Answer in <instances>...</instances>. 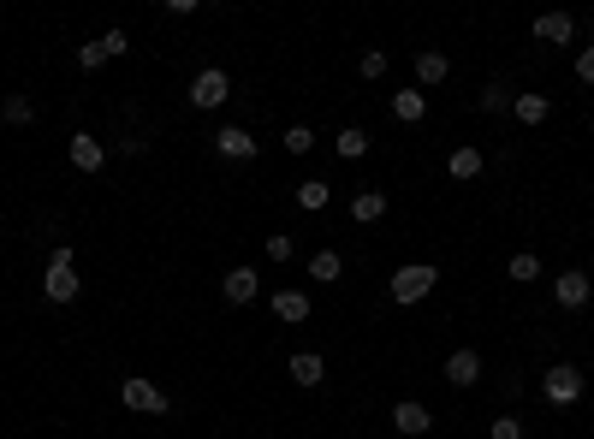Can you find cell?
I'll return each instance as SVG.
<instances>
[{
	"mask_svg": "<svg viewBox=\"0 0 594 439\" xmlns=\"http://www.w3.org/2000/svg\"><path fill=\"white\" fill-rule=\"evenodd\" d=\"M422 114H428V96H422V89H398V96H393V119H404V125H416Z\"/></svg>",
	"mask_w": 594,
	"mask_h": 439,
	"instance_id": "17",
	"label": "cell"
},
{
	"mask_svg": "<svg viewBox=\"0 0 594 439\" xmlns=\"http://www.w3.org/2000/svg\"><path fill=\"white\" fill-rule=\"evenodd\" d=\"M339 273H345V261H339V255H333V250H315V255H310V279L333 285V279H339Z\"/></svg>",
	"mask_w": 594,
	"mask_h": 439,
	"instance_id": "21",
	"label": "cell"
},
{
	"mask_svg": "<svg viewBox=\"0 0 594 439\" xmlns=\"http://www.w3.org/2000/svg\"><path fill=\"white\" fill-rule=\"evenodd\" d=\"M357 71H363V78H381V71H386V54H381V48H368V54H363V66H357Z\"/></svg>",
	"mask_w": 594,
	"mask_h": 439,
	"instance_id": "29",
	"label": "cell"
},
{
	"mask_svg": "<svg viewBox=\"0 0 594 439\" xmlns=\"http://www.w3.org/2000/svg\"><path fill=\"white\" fill-rule=\"evenodd\" d=\"M268 261H292V238H268Z\"/></svg>",
	"mask_w": 594,
	"mask_h": 439,
	"instance_id": "30",
	"label": "cell"
},
{
	"mask_svg": "<svg viewBox=\"0 0 594 439\" xmlns=\"http://www.w3.org/2000/svg\"><path fill=\"white\" fill-rule=\"evenodd\" d=\"M214 149H220L227 160H255V137H250L244 125H227L220 137H214Z\"/></svg>",
	"mask_w": 594,
	"mask_h": 439,
	"instance_id": "11",
	"label": "cell"
},
{
	"mask_svg": "<svg viewBox=\"0 0 594 439\" xmlns=\"http://www.w3.org/2000/svg\"><path fill=\"white\" fill-rule=\"evenodd\" d=\"M434 285H440V268H428V261H416V268H398V273H393V303H422Z\"/></svg>",
	"mask_w": 594,
	"mask_h": 439,
	"instance_id": "2",
	"label": "cell"
},
{
	"mask_svg": "<svg viewBox=\"0 0 594 439\" xmlns=\"http://www.w3.org/2000/svg\"><path fill=\"white\" fill-rule=\"evenodd\" d=\"M0 119H6V125H30V119H36V107H30L24 96H6V101H0Z\"/></svg>",
	"mask_w": 594,
	"mask_h": 439,
	"instance_id": "24",
	"label": "cell"
},
{
	"mask_svg": "<svg viewBox=\"0 0 594 439\" xmlns=\"http://www.w3.org/2000/svg\"><path fill=\"white\" fill-rule=\"evenodd\" d=\"M274 315L280 321H310V291H274Z\"/></svg>",
	"mask_w": 594,
	"mask_h": 439,
	"instance_id": "13",
	"label": "cell"
},
{
	"mask_svg": "<svg viewBox=\"0 0 594 439\" xmlns=\"http://www.w3.org/2000/svg\"><path fill=\"white\" fill-rule=\"evenodd\" d=\"M119 398H125V410H143V416H161V410H167V392H161L155 380H137V374L119 386Z\"/></svg>",
	"mask_w": 594,
	"mask_h": 439,
	"instance_id": "5",
	"label": "cell"
},
{
	"mask_svg": "<svg viewBox=\"0 0 594 439\" xmlns=\"http://www.w3.org/2000/svg\"><path fill=\"white\" fill-rule=\"evenodd\" d=\"M511 279H541V255H511Z\"/></svg>",
	"mask_w": 594,
	"mask_h": 439,
	"instance_id": "27",
	"label": "cell"
},
{
	"mask_svg": "<svg viewBox=\"0 0 594 439\" xmlns=\"http://www.w3.org/2000/svg\"><path fill=\"white\" fill-rule=\"evenodd\" d=\"M511 114H517V125H541L552 114V101L547 96H511Z\"/></svg>",
	"mask_w": 594,
	"mask_h": 439,
	"instance_id": "16",
	"label": "cell"
},
{
	"mask_svg": "<svg viewBox=\"0 0 594 439\" xmlns=\"http://www.w3.org/2000/svg\"><path fill=\"white\" fill-rule=\"evenodd\" d=\"M535 36H541V42H571L577 24H571V13H541L535 18Z\"/></svg>",
	"mask_w": 594,
	"mask_h": 439,
	"instance_id": "14",
	"label": "cell"
},
{
	"mask_svg": "<svg viewBox=\"0 0 594 439\" xmlns=\"http://www.w3.org/2000/svg\"><path fill=\"white\" fill-rule=\"evenodd\" d=\"M541 392H547L559 410H565V404H577V398H582V369H577V362H552V369L541 374Z\"/></svg>",
	"mask_w": 594,
	"mask_h": 439,
	"instance_id": "3",
	"label": "cell"
},
{
	"mask_svg": "<svg viewBox=\"0 0 594 439\" xmlns=\"http://www.w3.org/2000/svg\"><path fill=\"white\" fill-rule=\"evenodd\" d=\"M71 167H78V172H101V167H107V142L89 137V131H78V137H71Z\"/></svg>",
	"mask_w": 594,
	"mask_h": 439,
	"instance_id": "7",
	"label": "cell"
},
{
	"mask_svg": "<svg viewBox=\"0 0 594 439\" xmlns=\"http://www.w3.org/2000/svg\"><path fill=\"white\" fill-rule=\"evenodd\" d=\"M78 291H84V285H78V273H71V243H60V250L48 255V273H42V297H48V303H71Z\"/></svg>",
	"mask_w": 594,
	"mask_h": 439,
	"instance_id": "1",
	"label": "cell"
},
{
	"mask_svg": "<svg viewBox=\"0 0 594 439\" xmlns=\"http://www.w3.org/2000/svg\"><path fill=\"white\" fill-rule=\"evenodd\" d=\"M446 380H452V386H476L481 380V356L476 351H452V356H446Z\"/></svg>",
	"mask_w": 594,
	"mask_h": 439,
	"instance_id": "12",
	"label": "cell"
},
{
	"mask_svg": "<svg viewBox=\"0 0 594 439\" xmlns=\"http://www.w3.org/2000/svg\"><path fill=\"white\" fill-rule=\"evenodd\" d=\"M285 149H292V155H310V149H315V131L310 125H292V131H285Z\"/></svg>",
	"mask_w": 594,
	"mask_h": 439,
	"instance_id": "26",
	"label": "cell"
},
{
	"mask_svg": "<svg viewBox=\"0 0 594 439\" xmlns=\"http://www.w3.org/2000/svg\"><path fill=\"white\" fill-rule=\"evenodd\" d=\"M333 149H339V160H363L368 155V131L363 125H345L339 137H333Z\"/></svg>",
	"mask_w": 594,
	"mask_h": 439,
	"instance_id": "18",
	"label": "cell"
},
{
	"mask_svg": "<svg viewBox=\"0 0 594 439\" xmlns=\"http://www.w3.org/2000/svg\"><path fill=\"white\" fill-rule=\"evenodd\" d=\"M381 214H386V197H381V190H363V197L351 202V220H357V226H375Z\"/></svg>",
	"mask_w": 594,
	"mask_h": 439,
	"instance_id": "20",
	"label": "cell"
},
{
	"mask_svg": "<svg viewBox=\"0 0 594 439\" xmlns=\"http://www.w3.org/2000/svg\"><path fill=\"white\" fill-rule=\"evenodd\" d=\"M125 48H131V36H125V30H107V36H96V42H84V48H78V66H84V71H96L101 59H119Z\"/></svg>",
	"mask_w": 594,
	"mask_h": 439,
	"instance_id": "6",
	"label": "cell"
},
{
	"mask_svg": "<svg viewBox=\"0 0 594 439\" xmlns=\"http://www.w3.org/2000/svg\"><path fill=\"white\" fill-rule=\"evenodd\" d=\"M577 78H582V84H594V48H582V54H577Z\"/></svg>",
	"mask_w": 594,
	"mask_h": 439,
	"instance_id": "31",
	"label": "cell"
},
{
	"mask_svg": "<svg viewBox=\"0 0 594 439\" xmlns=\"http://www.w3.org/2000/svg\"><path fill=\"white\" fill-rule=\"evenodd\" d=\"M255 291H262L255 268H232L227 279H220V297H227V303H238V309H244V303H255Z\"/></svg>",
	"mask_w": 594,
	"mask_h": 439,
	"instance_id": "9",
	"label": "cell"
},
{
	"mask_svg": "<svg viewBox=\"0 0 594 439\" xmlns=\"http://www.w3.org/2000/svg\"><path fill=\"white\" fill-rule=\"evenodd\" d=\"M446 71H452V59H446V54H434V48L416 54V78H422V84H446Z\"/></svg>",
	"mask_w": 594,
	"mask_h": 439,
	"instance_id": "19",
	"label": "cell"
},
{
	"mask_svg": "<svg viewBox=\"0 0 594 439\" xmlns=\"http://www.w3.org/2000/svg\"><path fill=\"white\" fill-rule=\"evenodd\" d=\"M393 427H398L404 439H422L428 427H434V416H428L416 398H404V404H393Z\"/></svg>",
	"mask_w": 594,
	"mask_h": 439,
	"instance_id": "8",
	"label": "cell"
},
{
	"mask_svg": "<svg viewBox=\"0 0 594 439\" xmlns=\"http://www.w3.org/2000/svg\"><path fill=\"white\" fill-rule=\"evenodd\" d=\"M589 273H559V279H552V297H559V309H582V303H589Z\"/></svg>",
	"mask_w": 594,
	"mask_h": 439,
	"instance_id": "10",
	"label": "cell"
},
{
	"mask_svg": "<svg viewBox=\"0 0 594 439\" xmlns=\"http://www.w3.org/2000/svg\"><path fill=\"white\" fill-rule=\"evenodd\" d=\"M227 96H232V84H227V71H220V66H202L197 78H190V107H202V114H214Z\"/></svg>",
	"mask_w": 594,
	"mask_h": 439,
	"instance_id": "4",
	"label": "cell"
},
{
	"mask_svg": "<svg viewBox=\"0 0 594 439\" xmlns=\"http://www.w3.org/2000/svg\"><path fill=\"white\" fill-rule=\"evenodd\" d=\"M446 172H452V178H476V172H481V149H452Z\"/></svg>",
	"mask_w": 594,
	"mask_h": 439,
	"instance_id": "23",
	"label": "cell"
},
{
	"mask_svg": "<svg viewBox=\"0 0 594 439\" xmlns=\"http://www.w3.org/2000/svg\"><path fill=\"white\" fill-rule=\"evenodd\" d=\"M327 197H333V185H321V178H303V185H297V202H303L310 214H321Z\"/></svg>",
	"mask_w": 594,
	"mask_h": 439,
	"instance_id": "22",
	"label": "cell"
},
{
	"mask_svg": "<svg viewBox=\"0 0 594 439\" xmlns=\"http://www.w3.org/2000/svg\"><path fill=\"white\" fill-rule=\"evenodd\" d=\"M487 439H524V422H517V416H499V422L487 427Z\"/></svg>",
	"mask_w": 594,
	"mask_h": 439,
	"instance_id": "28",
	"label": "cell"
},
{
	"mask_svg": "<svg viewBox=\"0 0 594 439\" xmlns=\"http://www.w3.org/2000/svg\"><path fill=\"white\" fill-rule=\"evenodd\" d=\"M292 380H297V386H321V380H327V362H321L315 351H297V356H292Z\"/></svg>",
	"mask_w": 594,
	"mask_h": 439,
	"instance_id": "15",
	"label": "cell"
},
{
	"mask_svg": "<svg viewBox=\"0 0 594 439\" xmlns=\"http://www.w3.org/2000/svg\"><path fill=\"white\" fill-rule=\"evenodd\" d=\"M506 107H511V89L506 84H487V89H481V114H506Z\"/></svg>",
	"mask_w": 594,
	"mask_h": 439,
	"instance_id": "25",
	"label": "cell"
}]
</instances>
